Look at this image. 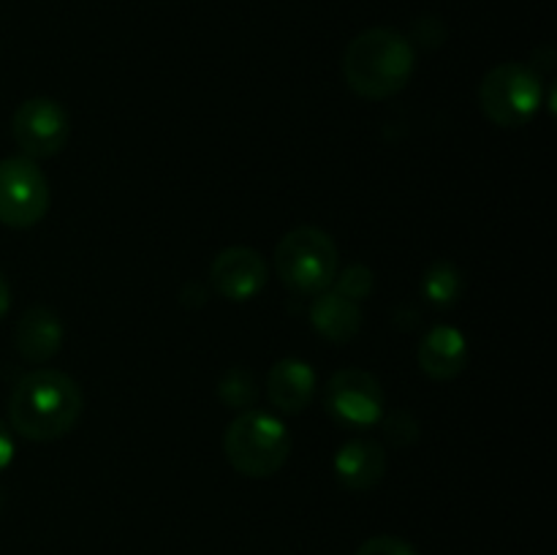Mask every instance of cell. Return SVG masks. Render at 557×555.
<instances>
[{
  "label": "cell",
  "mask_w": 557,
  "mask_h": 555,
  "mask_svg": "<svg viewBox=\"0 0 557 555\" xmlns=\"http://www.w3.org/2000/svg\"><path fill=\"white\" fill-rule=\"evenodd\" d=\"M468 362V343L455 326H435L419 346V365L435 381H449L462 373Z\"/></svg>",
  "instance_id": "13"
},
{
  "label": "cell",
  "mask_w": 557,
  "mask_h": 555,
  "mask_svg": "<svg viewBox=\"0 0 557 555\" xmlns=\"http://www.w3.org/2000/svg\"><path fill=\"white\" fill-rule=\"evenodd\" d=\"M63 324L49 308H30L22 313L14 330V346L27 362H47L60 351Z\"/></svg>",
  "instance_id": "12"
},
{
  "label": "cell",
  "mask_w": 557,
  "mask_h": 555,
  "mask_svg": "<svg viewBox=\"0 0 557 555\" xmlns=\"http://www.w3.org/2000/svg\"><path fill=\"white\" fill-rule=\"evenodd\" d=\"M373 281H375V278H373V272L368 270V267L354 264V267H346L341 275H335L332 286H335V292L343 294L346 299H351V303H359V299H364L370 292H373Z\"/></svg>",
  "instance_id": "17"
},
{
  "label": "cell",
  "mask_w": 557,
  "mask_h": 555,
  "mask_svg": "<svg viewBox=\"0 0 557 555\" xmlns=\"http://www.w3.org/2000/svg\"><path fill=\"white\" fill-rule=\"evenodd\" d=\"M223 452L234 471L250 479H267L286 466L292 439L283 422L270 414L245 411L228 422Z\"/></svg>",
  "instance_id": "3"
},
{
  "label": "cell",
  "mask_w": 557,
  "mask_h": 555,
  "mask_svg": "<svg viewBox=\"0 0 557 555\" xmlns=\"http://www.w3.org/2000/svg\"><path fill=\"white\" fill-rule=\"evenodd\" d=\"M11 460H14V439H11V430L0 422V471H5Z\"/></svg>",
  "instance_id": "20"
},
{
  "label": "cell",
  "mask_w": 557,
  "mask_h": 555,
  "mask_svg": "<svg viewBox=\"0 0 557 555\" xmlns=\"http://www.w3.org/2000/svg\"><path fill=\"white\" fill-rule=\"evenodd\" d=\"M218 395H221V400L226 403V406L250 408L256 403V395H259V392H256V379L248 373V370L234 368L221 379V384H218Z\"/></svg>",
  "instance_id": "16"
},
{
  "label": "cell",
  "mask_w": 557,
  "mask_h": 555,
  "mask_svg": "<svg viewBox=\"0 0 557 555\" xmlns=\"http://www.w3.org/2000/svg\"><path fill=\"white\" fill-rule=\"evenodd\" d=\"M417 65L411 41L392 27H373L354 38L343 54V76L357 96L381 101L408 85Z\"/></svg>",
  "instance_id": "2"
},
{
  "label": "cell",
  "mask_w": 557,
  "mask_h": 555,
  "mask_svg": "<svg viewBox=\"0 0 557 555\" xmlns=\"http://www.w3.org/2000/svg\"><path fill=\"white\" fill-rule=\"evenodd\" d=\"M210 283L223 299L232 303L253 299L267 283V261L261 259L259 250L234 245L215 256L210 264Z\"/></svg>",
  "instance_id": "9"
},
{
  "label": "cell",
  "mask_w": 557,
  "mask_h": 555,
  "mask_svg": "<svg viewBox=\"0 0 557 555\" xmlns=\"http://www.w3.org/2000/svg\"><path fill=\"white\" fill-rule=\"evenodd\" d=\"M324 403L326 411L348 428H370L384 419V390L368 370L348 368L332 375Z\"/></svg>",
  "instance_id": "7"
},
{
  "label": "cell",
  "mask_w": 557,
  "mask_h": 555,
  "mask_svg": "<svg viewBox=\"0 0 557 555\" xmlns=\"http://www.w3.org/2000/svg\"><path fill=\"white\" fill-rule=\"evenodd\" d=\"M384 430H386V439H389L392 444L403 446V444H411V441L417 439L419 424L408 411H395L384 419Z\"/></svg>",
  "instance_id": "18"
},
{
  "label": "cell",
  "mask_w": 557,
  "mask_h": 555,
  "mask_svg": "<svg viewBox=\"0 0 557 555\" xmlns=\"http://www.w3.org/2000/svg\"><path fill=\"white\" fill-rule=\"evenodd\" d=\"M462 292V278L457 272L455 264L449 261H435L428 272H424L422 281V294L438 308H446V305L457 303Z\"/></svg>",
  "instance_id": "15"
},
{
  "label": "cell",
  "mask_w": 557,
  "mask_h": 555,
  "mask_svg": "<svg viewBox=\"0 0 557 555\" xmlns=\"http://www.w3.org/2000/svg\"><path fill=\"white\" fill-rule=\"evenodd\" d=\"M275 270L292 292L321 294L337 275V248L326 232L299 226L277 243Z\"/></svg>",
  "instance_id": "4"
},
{
  "label": "cell",
  "mask_w": 557,
  "mask_h": 555,
  "mask_svg": "<svg viewBox=\"0 0 557 555\" xmlns=\"http://www.w3.org/2000/svg\"><path fill=\"white\" fill-rule=\"evenodd\" d=\"M82 414V392L60 370H33L16 381L9 397L11 424L30 441L63 439Z\"/></svg>",
  "instance_id": "1"
},
{
  "label": "cell",
  "mask_w": 557,
  "mask_h": 555,
  "mask_svg": "<svg viewBox=\"0 0 557 555\" xmlns=\"http://www.w3.org/2000/svg\"><path fill=\"white\" fill-rule=\"evenodd\" d=\"M315 395V373L302 359H281L267 375V397L283 414H299Z\"/></svg>",
  "instance_id": "10"
},
{
  "label": "cell",
  "mask_w": 557,
  "mask_h": 555,
  "mask_svg": "<svg viewBox=\"0 0 557 555\" xmlns=\"http://www.w3.org/2000/svg\"><path fill=\"white\" fill-rule=\"evenodd\" d=\"M357 555H419L406 539L397 536H373L357 550Z\"/></svg>",
  "instance_id": "19"
},
{
  "label": "cell",
  "mask_w": 557,
  "mask_h": 555,
  "mask_svg": "<svg viewBox=\"0 0 557 555\" xmlns=\"http://www.w3.org/2000/svg\"><path fill=\"white\" fill-rule=\"evenodd\" d=\"M9 305H11V288H9V281H5V275L0 272V319L9 313Z\"/></svg>",
  "instance_id": "21"
},
{
  "label": "cell",
  "mask_w": 557,
  "mask_h": 555,
  "mask_svg": "<svg viewBox=\"0 0 557 555\" xmlns=\"http://www.w3.org/2000/svg\"><path fill=\"white\" fill-rule=\"evenodd\" d=\"M310 321L326 341L348 343L351 337H357L359 326H362V310L343 294L321 292L315 294V303L310 308Z\"/></svg>",
  "instance_id": "14"
},
{
  "label": "cell",
  "mask_w": 557,
  "mask_h": 555,
  "mask_svg": "<svg viewBox=\"0 0 557 555\" xmlns=\"http://www.w3.org/2000/svg\"><path fill=\"white\" fill-rule=\"evenodd\" d=\"M11 134L25 158H52L69 141V114L52 98H27L11 118Z\"/></svg>",
  "instance_id": "8"
},
{
  "label": "cell",
  "mask_w": 557,
  "mask_h": 555,
  "mask_svg": "<svg viewBox=\"0 0 557 555\" xmlns=\"http://www.w3.org/2000/svg\"><path fill=\"white\" fill-rule=\"evenodd\" d=\"M49 185L33 158L0 161V223L30 229L47 215Z\"/></svg>",
  "instance_id": "6"
},
{
  "label": "cell",
  "mask_w": 557,
  "mask_h": 555,
  "mask_svg": "<svg viewBox=\"0 0 557 555\" xmlns=\"http://www.w3.org/2000/svg\"><path fill=\"white\" fill-rule=\"evenodd\" d=\"M544 92L536 71L522 63H500L487 71L479 87V103L487 120L500 128H517L536 118Z\"/></svg>",
  "instance_id": "5"
},
{
  "label": "cell",
  "mask_w": 557,
  "mask_h": 555,
  "mask_svg": "<svg viewBox=\"0 0 557 555\" xmlns=\"http://www.w3.org/2000/svg\"><path fill=\"white\" fill-rule=\"evenodd\" d=\"M384 446L370 439H354L343 444L335 455L337 482L348 490H370L384 479Z\"/></svg>",
  "instance_id": "11"
}]
</instances>
